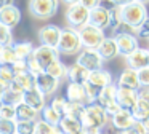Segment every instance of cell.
<instances>
[{
	"label": "cell",
	"instance_id": "cell-1",
	"mask_svg": "<svg viewBox=\"0 0 149 134\" xmlns=\"http://www.w3.org/2000/svg\"><path fill=\"white\" fill-rule=\"evenodd\" d=\"M80 121L87 133H93V131H100L109 121V117H107L106 110L95 102V104H87Z\"/></svg>",
	"mask_w": 149,
	"mask_h": 134
},
{
	"label": "cell",
	"instance_id": "cell-2",
	"mask_svg": "<svg viewBox=\"0 0 149 134\" xmlns=\"http://www.w3.org/2000/svg\"><path fill=\"white\" fill-rule=\"evenodd\" d=\"M56 50H58L59 54H64V56H72V54L80 53L84 50V46H82L80 35H79L77 29H72V27L63 29Z\"/></svg>",
	"mask_w": 149,
	"mask_h": 134
},
{
	"label": "cell",
	"instance_id": "cell-3",
	"mask_svg": "<svg viewBox=\"0 0 149 134\" xmlns=\"http://www.w3.org/2000/svg\"><path fill=\"white\" fill-rule=\"evenodd\" d=\"M120 18H122L123 24H127L128 27L136 30L144 22V19L148 18V8H146L144 3L133 2L130 5L120 8Z\"/></svg>",
	"mask_w": 149,
	"mask_h": 134
},
{
	"label": "cell",
	"instance_id": "cell-4",
	"mask_svg": "<svg viewBox=\"0 0 149 134\" xmlns=\"http://www.w3.org/2000/svg\"><path fill=\"white\" fill-rule=\"evenodd\" d=\"M59 0H27V10L34 19L47 21L58 13Z\"/></svg>",
	"mask_w": 149,
	"mask_h": 134
},
{
	"label": "cell",
	"instance_id": "cell-5",
	"mask_svg": "<svg viewBox=\"0 0 149 134\" xmlns=\"http://www.w3.org/2000/svg\"><path fill=\"white\" fill-rule=\"evenodd\" d=\"M88 18H90V10H87L82 3H75V5H69L64 11V19L68 22V27L72 29H80L85 24H88Z\"/></svg>",
	"mask_w": 149,
	"mask_h": 134
},
{
	"label": "cell",
	"instance_id": "cell-6",
	"mask_svg": "<svg viewBox=\"0 0 149 134\" xmlns=\"http://www.w3.org/2000/svg\"><path fill=\"white\" fill-rule=\"evenodd\" d=\"M79 35H80L82 46L87 48V50H98L100 45L106 38L104 30H101L98 27H93L91 24H85L84 27L79 29Z\"/></svg>",
	"mask_w": 149,
	"mask_h": 134
},
{
	"label": "cell",
	"instance_id": "cell-7",
	"mask_svg": "<svg viewBox=\"0 0 149 134\" xmlns=\"http://www.w3.org/2000/svg\"><path fill=\"white\" fill-rule=\"evenodd\" d=\"M75 62L79 66H82L84 69H87L88 72H95V70H100V69H104V59L100 56L98 50H84L77 54V59Z\"/></svg>",
	"mask_w": 149,
	"mask_h": 134
},
{
	"label": "cell",
	"instance_id": "cell-8",
	"mask_svg": "<svg viewBox=\"0 0 149 134\" xmlns=\"http://www.w3.org/2000/svg\"><path fill=\"white\" fill-rule=\"evenodd\" d=\"M63 29L56 24H45L37 30V38H39L40 45L45 46L56 48L59 43V37H61Z\"/></svg>",
	"mask_w": 149,
	"mask_h": 134
},
{
	"label": "cell",
	"instance_id": "cell-9",
	"mask_svg": "<svg viewBox=\"0 0 149 134\" xmlns=\"http://www.w3.org/2000/svg\"><path fill=\"white\" fill-rule=\"evenodd\" d=\"M116 38L117 48H119V54L123 57H127L128 54H132L133 51H136L139 48L138 43V37L135 34H130V32H122V34H116L114 35Z\"/></svg>",
	"mask_w": 149,
	"mask_h": 134
},
{
	"label": "cell",
	"instance_id": "cell-10",
	"mask_svg": "<svg viewBox=\"0 0 149 134\" xmlns=\"http://www.w3.org/2000/svg\"><path fill=\"white\" fill-rule=\"evenodd\" d=\"M117 105L120 107V110L125 112H133L138 104V91L136 89H128V88H119L117 86Z\"/></svg>",
	"mask_w": 149,
	"mask_h": 134
},
{
	"label": "cell",
	"instance_id": "cell-11",
	"mask_svg": "<svg viewBox=\"0 0 149 134\" xmlns=\"http://www.w3.org/2000/svg\"><path fill=\"white\" fill-rule=\"evenodd\" d=\"M32 57L40 64V67H42L43 70H47V67H48L50 64H53L55 61L59 59V53H58L56 48L39 45V46H36V50H34Z\"/></svg>",
	"mask_w": 149,
	"mask_h": 134
},
{
	"label": "cell",
	"instance_id": "cell-12",
	"mask_svg": "<svg viewBox=\"0 0 149 134\" xmlns=\"http://www.w3.org/2000/svg\"><path fill=\"white\" fill-rule=\"evenodd\" d=\"M88 24H91L93 27L101 29V30L111 27V8H107L104 5H100L96 8L90 10Z\"/></svg>",
	"mask_w": 149,
	"mask_h": 134
},
{
	"label": "cell",
	"instance_id": "cell-13",
	"mask_svg": "<svg viewBox=\"0 0 149 134\" xmlns=\"http://www.w3.org/2000/svg\"><path fill=\"white\" fill-rule=\"evenodd\" d=\"M36 88L42 93L45 97L53 96L59 88V82L56 78H53L52 75H48L47 72H42L36 77Z\"/></svg>",
	"mask_w": 149,
	"mask_h": 134
},
{
	"label": "cell",
	"instance_id": "cell-14",
	"mask_svg": "<svg viewBox=\"0 0 149 134\" xmlns=\"http://www.w3.org/2000/svg\"><path fill=\"white\" fill-rule=\"evenodd\" d=\"M127 67L133 70H141L144 67H149V50L146 48H138L136 51H133L132 54L125 57Z\"/></svg>",
	"mask_w": 149,
	"mask_h": 134
},
{
	"label": "cell",
	"instance_id": "cell-15",
	"mask_svg": "<svg viewBox=\"0 0 149 134\" xmlns=\"http://www.w3.org/2000/svg\"><path fill=\"white\" fill-rule=\"evenodd\" d=\"M23 102L27 104V105H31V107H32L34 110H37L39 113L47 107V97L37 88H32V89L24 91L23 93Z\"/></svg>",
	"mask_w": 149,
	"mask_h": 134
},
{
	"label": "cell",
	"instance_id": "cell-16",
	"mask_svg": "<svg viewBox=\"0 0 149 134\" xmlns=\"http://www.w3.org/2000/svg\"><path fill=\"white\" fill-rule=\"evenodd\" d=\"M21 22V10L16 5H10L0 10V24L13 29Z\"/></svg>",
	"mask_w": 149,
	"mask_h": 134
},
{
	"label": "cell",
	"instance_id": "cell-17",
	"mask_svg": "<svg viewBox=\"0 0 149 134\" xmlns=\"http://www.w3.org/2000/svg\"><path fill=\"white\" fill-rule=\"evenodd\" d=\"M119 88H128V89H139V80H138V70H133L130 67H125V69L120 72L119 78H117L116 83Z\"/></svg>",
	"mask_w": 149,
	"mask_h": 134
},
{
	"label": "cell",
	"instance_id": "cell-18",
	"mask_svg": "<svg viewBox=\"0 0 149 134\" xmlns=\"http://www.w3.org/2000/svg\"><path fill=\"white\" fill-rule=\"evenodd\" d=\"M109 120L117 131H127L136 123V120H135L132 112H125V110H119L117 113H114Z\"/></svg>",
	"mask_w": 149,
	"mask_h": 134
},
{
	"label": "cell",
	"instance_id": "cell-19",
	"mask_svg": "<svg viewBox=\"0 0 149 134\" xmlns=\"http://www.w3.org/2000/svg\"><path fill=\"white\" fill-rule=\"evenodd\" d=\"M10 88L13 89V91H18V93L23 94L27 89L36 88V75H32L31 72H24V73H21V75H16L13 80V83L10 85Z\"/></svg>",
	"mask_w": 149,
	"mask_h": 134
},
{
	"label": "cell",
	"instance_id": "cell-20",
	"mask_svg": "<svg viewBox=\"0 0 149 134\" xmlns=\"http://www.w3.org/2000/svg\"><path fill=\"white\" fill-rule=\"evenodd\" d=\"M88 83H91L93 86L103 89L106 86L112 85L114 78H112V73L106 69H100V70H95V72H90V77H88Z\"/></svg>",
	"mask_w": 149,
	"mask_h": 134
},
{
	"label": "cell",
	"instance_id": "cell-21",
	"mask_svg": "<svg viewBox=\"0 0 149 134\" xmlns=\"http://www.w3.org/2000/svg\"><path fill=\"white\" fill-rule=\"evenodd\" d=\"M98 53H100V56L104 61H111V59H116L117 56H120L119 48H117V43H116V38L106 37L104 41L100 45V48H98Z\"/></svg>",
	"mask_w": 149,
	"mask_h": 134
},
{
	"label": "cell",
	"instance_id": "cell-22",
	"mask_svg": "<svg viewBox=\"0 0 149 134\" xmlns=\"http://www.w3.org/2000/svg\"><path fill=\"white\" fill-rule=\"evenodd\" d=\"M90 72L87 69H84L82 66H79L77 62H74L72 66H68V80L69 83H79V85H85L88 82Z\"/></svg>",
	"mask_w": 149,
	"mask_h": 134
},
{
	"label": "cell",
	"instance_id": "cell-23",
	"mask_svg": "<svg viewBox=\"0 0 149 134\" xmlns=\"http://www.w3.org/2000/svg\"><path fill=\"white\" fill-rule=\"evenodd\" d=\"M116 99H117V85L112 83V85H109V86L101 89L96 104H100L103 108H107V107H111V105L117 104Z\"/></svg>",
	"mask_w": 149,
	"mask_h": 134
},
{
	"label": "cell",
	"instance_id": "cell-24",
	"mask_svg": "<svg viewBox=\"0 0 149 134\" xmlns=\"http://www.w3.org/2000/svg\"><path fill=\"white\" fill-rule=\"evenodd\" d=\"M66 99L69 102H80L87 104V93H85V85L79 83H69L66 88Z\"/></svg>",
	"mask_w": 149,
	"mask_h": 134
},
{
	"label": "cell",
	"instance_id": "cell-25",
	"mask_svg": "<svg viewBox=\"0 0 149 134\" xmlns=\"http://www.w3.org/2000/svg\"><path fill=\"white\" fill-rule=\"evenodd\" d=\"M40 117V113L37 110H34L31 105L19 102L16 105V121H37Z\"/></svg>",
	"mask_w": 149,
	"mask_h": 134
},
{
	"label": "cell",
	"instance_id": "cell-26",
	"mask_svg": "<svg viewBox=\"0 0 149 134\" xmlns=\"http://www.w3.org/2000/svg\"><path fill=\"white\" fill-rule=\"evenodd\" d=\"M59 129L63 131V134H77V133H80V131H84V126H82V121L80 120L66 115V117L61 118Z\"/></svg>",
	"mask_w": 149,
	"mask_h": 134
},
{
	"label": "cell",
	"instance_id": "cell-27",
	"mask_svg": "<svg viewBox=\"0 0 149 134\" xmlns=\"http://www.w3.org/2000/svg\"><path fill=\"white\" fill-rule=\"evenodd\" d=\"M13 50L15 53H16L18 59H23V61H27L31 56L34 54V50H36V46H34L32 41H15L13 43Z\"/></svg>",
	"mask_w": 149,
	"mask_h": 134
},
{
	"label": "cell",
	"instance_id": "cell-28",
	"mask_svg": "<svg viewBox=\"0 0 149 134\" xmlns=\"http://www.w3.org/2000/svg\"><path fill=\"white\" fill-rule=\"evenodd\" d=\"M48 75H52L53 78H56L58 82H61V80L68 78V66H66L64 62H61V61H55L53 64H50L48 67H47L45 70Z\"/></svg>",
	"mask_w": 149,
	"mask_h": 134
},
{
	"label": "cell",
	"instance_id": "cell-29",
	"mask_svg": "<svg viewBox=\"0 0 149 134\" xmlns=\"http://www.w3.org/2000/svg\"><path fill=\"white\" fill-rule=\"evenodd\" d=\"M18 61V56L13 50V45L10 46H0V66L11 67Z\"/></svg>",
	"mask_w": 149,
	"mask_h": 134
},
{
	"label": "cell",
	"instance_id": "cell-30",
	"mask_svg": "<svg viewBox=\"0 0 149 134\" xmlns=\"http://www.w3.org/2000/svg\"><path fill=\"white\" fill-rule=\"evenodd\" d=\"M61 115L58 113V112H55L52 107H50V104H47V107L43 108L42 112H40V120H43L45 123L52 124V126H59V123H61Z\"/></svg>",
	"mask_w": 149,
	"mask_h": 134
},
{
	"label": "cell",
	"instance_id": "cell-31",
	"mask_svg": "<svg viewBox=\"0 0 149 134\" xmlns=\"http://www.w3.org/2000/svg\"><path fill=\"white\" fill-rule=\"evenodd\" d=\"M85 107L87 104H80V102H69L68 101V105H66V115L69 117H74L77 120H82V115L85 112ZM64 115V117H66Z\"/></svg>",
	"mask_w": 149,
	"mask_h": 134
},
{
	"label": "cell",
	"instance_id": "cell-32",
	"mask_svg": "<svg viewBox=\"0 0 149 134\" xmlns=\"http://www.w3.org/2000/svg\"><path fill=\"white\" fill-rule=\"evenodd\" d=\"M133 117H135L136 121H144L149 118V102H144V101H138L135 110L132 112Z\"/></svg>",
	"mask_w": 149,
	"mask_h": 134
},
{
	"label": "cell",
	"instance_id": "cell-33",
	"mask_svg": "<svg viewBox=\"0 0 149 134\" xmlns=\"http://www.w3.org/2000/svg\"><path fill=\"white\" fill-rule=\"evenodd\" d=\"M3 104H10V105H18L19 102H23V94L18 91H13L11 88L5 89V93L2 94V101Z\"/></svg>",
	"mask_w": 149,
	"mask_h": 134
},
{
	"label": "cell",
	"instance_id": "cell-34",
	"mask_svg": "<svg viewBox=\"0 0 149 134\" xmlns=\"http://www.w3.org/2000/svg\"><path fill=\"white\" fill-rule=\"evenodd\" d=\"M34 134H63L59 126H52V124L45 123L43 120H39L36 123V131Z\"/></svg>",
	"mask_w": 149,
	"mask_h": 134
},
{
	"label": "cell",
	"instance_id": "cell-35",
	"mask_svg": "<svg viewBox=\"0 0 149 134\" xmlns=\"http://www.w3.org/2000/svg\"><path fill=\"white\" fill-rule=\"evenodd\" d=\"M15 80V73L11 70V67L8 66H0V85L3 86L5 89L10 88V85Z\"/></svg>",
	"mask_w": 149,
	"mask_h": 134
},
{
	"label": "cell",
	"instance_id": "cell-36",
	"mask_svg": "<svg viewBox=\"0 0 149 134\" xmlns=\"http://www.w3.org/2000/svg\"><path fill=\"white\" fill-rule=\"evenodd\" d=\"M0 118H2V120L16 121V105H10V104L0 102Z\"/></svg>",
	"mask_w": 149,
	"mask_h": 134
},
{
	"label": "cell",
	"instance_id": "cell-37",
	"mask_svg": "<svg viewBox=\"0 0 149 134\" xmlns=\"http://www.w3.org/2000/svg\"><path fill=\"white\" fill-rule=\"evenodd\" d=\"M13 43H15V40H13L11 29L3 24H0V46H10Z\"/></svg>",
	"mask_w": 149,
	"mask_h": 134
},
{
	"label": "cell",
	"instance_id": "cell-38",
	"mask_svg": "<svg viewBox=\"0 0 149 134\" xmlns=\"http://www.w3.org/2000/svg\"><path fill=\"white\" fill-rule=\"evenodd\" d=\"M66 105H68V99L63 97V96H55L50 102V107L53 108L55 112H58L61 117L66 115Z\"/></svg>",
	"mask_w": 149,
	"mask_h": 134
},
{
	"label": "cell",
	"instance_id": "cell-39",
	"mask_svg": "<svg viewBox=\"0 0 149 134\" xmlns=\"http://www.w3.org/2000/svg\"><path fill=\"white\" fill-rule=\"evenodd\" d=\"M37 121H16V133L18 134H34Z\"/></svg>",
	"mask_w": 149,
	"mask_h": 134
},
{
	"label": "cell",
	"instance_id": "cell-40",
	"mask_svg": "<svg viewBox=\"0 0 149 134\" xmlns=\"http://www.w3.org/2000/svg\"><path fill=\"white\" fill-rule=\"evenodd\" d=\"M85 93H87V104H95L98 101V96H100L101 89L87 82L85 83Z\"/></svg>",
	"mask_w": 149,
	"mask_h": 134
},
{
	"label": "cell",
	"instance_id": "cell-41",
	"mask_svg": "<svg viewBox=\"0 0 149 134\" xmlns=\"http://www.w3.org/2000/svg\"><path fill=\"white\" fill-rule=\"evenodd\" d=\"M0 134H16V121L0 118Z\"/></svg>",
	"mask_w": 149,
	"mask_h": 134
},
{
	"label": "cell",
	"instance_id": "cell-42",
	"mask_svg": "<svg viewBox=\"0 0 149 134\" xmlns=\"http://www.w3.org/2000/svg\"><path fill=\"white\" fill-rule=\"evenodd\" d=\"M136 37L149 41V16L144 19V22H143V24L136 29Z\"/></svg>",
	"mask_w": 149,
	"mask_h": 134
},
{
	"label": "cell",
	"instance_id": "cell-43",
	"mask_svg": "<svg viewBox=\"0 0 149 134\" xmlns=\"http://www.w3.org/2000/svg\"><path fill=\"white\" fill-rule=\"evenodd\" d=\"M138 80H139V88L149 89V67L138 70Z\"/></svg>",
	"mask_w": 149,
	"mask_h": 134
},
{
	"label": "cell",
	"instance_id": "cell-44",
	"mask_svg": "<svg viewBox=\"0 0 149 134\" xmlns=\"http://www.w3.org/2000/svg\"><path fill=\"white\" fill-rule=\"evenodd\" d=\"M27 70H29L31 73H32V75H39V73H42V72H45V70L42 69V67H40V64L37 62L36 59H34L32 56L29 57V59H27Z\"/></svg>",
	"mask_w": 149,
	"mask_h": 134
},
{
	"label": "cell",
	"instance_id": "cell-45",
	"mask_svg": "<svg viewBox=\"0 0 149 134\" xmlns=\"http://www.w3.org/2000/svg\"><path fill=\"white\" fill-rule=\"evenodd\" d=\"M11 70H13L15 77H16V75H21V73H24V72H29V70H27V61L18 59L16 62L11 66Z\"/></svg>",
	"mask_w": 149,
	"mask_h": 134
},
{
	"label": "cell",
	"instance_id": "cell-46",
	"mask_svg": "<svg viewBox=\"0 0 149 134\" xmlns=\"http://www.w3.org/2000/svg\"><path fill=\"white\" fill-rule=\"evenodd\" d=\"M100 133H101V134H119V131L114 128V124L111 123V120H109V121H107V123L100 129Z\"/></svg>",
	"mask_w": 149,
	"mask_h": 134
},
{
	"label": "cell",
	"instance_id": "cell-47",
	"mask_svg": "<svg viewBox=\"0 0 149 134\" xmlns=\"http://www.w3.org/2000/svg\"><path fill=\"white\" fill-rule=\"evenodd\" d=\"M80 3L87 10H93V8H96V6H100L101 3H103V0H80Z\"/></svg>",
	"mask_w": 149,
	"mask_h": 134
},
{
	"label": "cell",
	"instance_id": "cell-48",
	"mask_svg": "<svg viewBox=\"0 0 149 134\" xmlns=\"http://www.w3.org/2000/svg\"><path fill=\"white\" fill-rule=\"evenodd\" d=\"M128 131H130L132 134H148V133H146V129H144V126H143L141 121H136V123L133 124V126L130 128Z\"/></svg>",
	"mask_w": 149,
	"mask_h": 134
},
{
	"label": "cell",
	"instance_id": "cell-49",
	"mask_svg": "<svg viewBox=\"0 0 149 134\" xmlns=\"http://www.w3.org/2000/svg\"><path fill=\"white\" fill-rule=\"evenodd\" d=\"M109 3H112L114 6H120V8H123V6L130 5V3L136 2V0H107Z\"/></svg>",
	"mask_w": 149,
	"mask_h": 134
},
{
	"label": "cell",
	"instance_id": "cell-50",
	"mask_svg": "<svg viewBox=\"0 0 149 134\" xmlns=\"http://www.w3.org/2000/svg\"><path fill=\"white\" fill-rule=\"evenodd\" d=\"M138 97H139V101L149 102V89L148 88H139L138 89Z\"/></svg>",
	"mask_w": 149,
	"mask_h": 134
},
{
	"label": "cell",
	"instance_id": "cell-51",
	"mask_svg": "<svg viewBox=\"0 0 149 134\" xmlns=\"http://www.w3.org/2000/svg\"><path fill=\"white\" fill-rule=\"evenodd\" d=\"M10 5H15V0H0V10Z\"/></svg>",
	"mask_w": 149,
	"mask_h": 134
},
{
	"label": "cell",
	"instance_id": "cell-52",
	"mask_svg": "<svg viewBox=\"0 0 149 134\" xmlns=\"http://www.w3.org/2000/svg\"><path fill=\"white\" fill-rule=\"evenodd\" d=\"M61 2H64L66 5H75V3H80V0H61Z\"/></svg>",
	"mask_w": 149,
	"mask_h": 134
},
{
	"label": "cell",
	"instance_id": "cell-53",
	"mask_svg": "<svg viewBox=\"0 0 149 134\" xmlns=\"http://www.w3.org/2000/svg\"><path fill=\"white\" fill-rule=\"evenodd\" d=\"M141 123H143V126H144L146 133L149 134V118H148V120H144V121H141Z\"/></svg>",
	"mask_w": 149,
	"mask_h": 134
},
{
	"label": "cell",
	"instance_id": "cell-54",
	"mask_svg": "<svg viewBox=\"0 0 149 134\" xmlns=\"http://www.w3.org/2000/svg\"><path fill=\"white\" fill-rule=\"evenodd\" d=\"M136 2H139V3H144V5H148V3H149V0H136Z\"/></svg>",
	"mask_w": 149,
	"mask_h": 134
},
{
	"label": "cell",
	"instance_id": "cell-55",
	"mask_svg": "<svg viewBox=\"0 0 149 134\" xmlns=\"http://www.w3.org/2000/svg\"><path fill=\"white\" fill-rule=\"evenodd\" d=\"M119 134H132V133H130V131L127 129V131H119Z\"/></svg>",
	"mask_w": 149,
	"mask_h": 134
},
{
	"label": "cell",
	"instance_id": "cell-56",
	"mask_svg": "<svg viewBox=\"0 0 149 134\" xmlns=\"http://www.w3.org/2000/svg\"><path fill=\"white\" fill-rule=\"evenodd\" d=\"M88 134H101L100 131H93V133H88Z\"/></svg>",
	"mask_w": 149,
	"mask_h": 134
},
{
	"label": "cell",
	"instance_id": "cell-57",
	"mask_svg": "<svg viewBox=\"0 0 149 134\" xmlns=\"http://www.w3.org/2000/svg\"><path fill=\"white\" fill-rule=\"evenodd\" d=\"M77 134H88V133H87V131L84 129V131H80V133H77Z\"/></svg>",
	"mask_w": 149,
	"mask_h": 134
},
{
	"label": "cell",
	"instance_id": "cell-58",
	"mask_svg": "<svg viewBox=\"0 0 149 134\" xmlns=\"http://www.w3.org/2000/svg\"><path fill=\"white\" fill-rule=\"evenodd\" d=\"M0 101H2V94H0Z\"/></svg>",
	"mask_w": 149,
	"mask_h": 134
},
{
	"label": "cell",
	"instance_id": "cell-59",
	"mask_svg": "<svg viewBox=\"0 0 149 134\" xmlns=\"http://www.w3.org/2000/svg\"><path fill=\"white\" fill-rule=\"evenodd\" d=\"M16 134H18V133H16Z\"/></svg>",
	"mask_w": 149,
	"mask_h": 134
}]
</instances>
